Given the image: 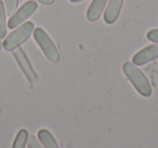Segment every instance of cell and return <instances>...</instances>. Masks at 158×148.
<instances>
[{
  "label": "cell",
  "mask_w": 158,
  "mask_h": 148,
  "mask_svg": "<svg viewBox=\"0 0 158 148\" xmlns=\"http://www.w3.org/2000/svg\"><path fill=\"white\" fill-rule=\"evenodd\" d=\"M123 72L127 76L135 90L144 97H148L152 94V85L144 74L131 62H126L123 64Z\"/></svg>",
  "instance_id": "1"
},
{
  "label": "cell",
  "mask_w": 158,
  "mask_h": 148,
  "mask_svg": "<svg viewBox=\"0 0 158 148\" xmlns=\"http://www.w3.org/2000/svg\"><path fill=\"white\" fill-rule=\"evenodd\" d=\"M34 31V23L25 22L15 27L13 31L3 41V49L6 51H14L20 48L27 39L31 36Z\"/></svg>",
  "instance_id": "2"
},
{
  "label": "cell",
  "mask_w": 158,
  "mask_h": 148,
  "mask_svg": "<svg viewBox=\"0 0 158 148\" xmlns=\"http://www.w3.org/2000/svg\"><path fill=\"white\" fill-rule=\"evenodd\" d=\"M33 34H34V38H35L36 42H37L38 46L40 47V49L42 50L44 54L47 56V59H48L49 61L53 62V63L59 62L60 61L59 51H57L54 42L51 40V38L49 37L48 34L42 28H40V27L34 29Z\"/></svg>",
  "instance_id": "3"
},
{
  "label": "cell",
  "mask_w": 158,
  "mask_h": 148,
  "mask_svg": "<svg viewBox=\"0 0 158 148\" xmlns=\"http://www.w3.org/2000/svg\"><path fill=\"white\" fill-rule=\"evenodd\" d=\"M37 8V2L34 1V0H29V1H26L25 3H23L20 7V9L16 10L13 15L10 16V20L8 21L7 24L8 28L14 29L19 25H21L24 21H26L29 16H31L35 13Z\"/></svg>",
  "instance_id": "4"
},
{
  "label": "cell",
  "mask_w": 158,
  "mask_h": 148,
  "mask_svg": "<svg viewBox=\"0 0 158 148\" xmlns=\"http://www.w3.org/2000/svg\"><path fill=\"white\" fill-rule=\"evenodd\" d=\"M155 59H158V44H151L134 54L132 63L136 66H143Z\"/></svg>",
  "instance_id": "5"
},
{
  "label": "cell",
  "mask_w": 158,
  "mask_h": 148,
  "mask_svg": "<svg viewBox=\"0 0 158 148\" xmlns=\"http://www.w3.org/2000/svg\"><path fill=\"white\" fill-rule=\"evenodd\" d=\"M13 56L15 57V60L18 61L19 65H20L21 69L23 70V72L25 74V76L27 77V79L29 80L31 83H34L37 81V75H36L35 70L33 69L31 63H29L28 59H27L26 54L23 51V49L18 48L14 50Z\"/></svg>",
  "instance_id": "6"
},
{
  "label": "cell",
  "mask_w": 158,
  "mask_h": 148,
  "mask_svg": "<svg viewBox=\"0 0 158 148\" xmlns=\"http://www.w3.org/2000/svg\"><path fill=\"white\" fill-rule=\"evenodd\" d=\"M125 0H108L107 7L104 13V21L107 24H114L120 15Z\"/></svg>",
  "instance_id": "7"
},
{
  "label": "cell",
  "mask_w": 158,
  "mask_h": 148,
  "mask_svg": "<svg viewBox=\"0 0 158 148\" xmlns=\"http://www.w3.org/2000/svg\"><path fill=\"white\" fill-rule=\"evenodd\" d=\"M107 5V0H92L88 10H87V18L90 22H95L102 15L104 9Z\"/></svg>",
  "instance_id": "8"
},
{
  "label": "cell",
  "mask_w": 158,
  "mask_h": 148,
  "mask_svg": "<svg viewBox=\"0 0 158 148\" xmlns=\"http://www.w3.org/2000/svg\"><path fill=\"white\" fill-rule=\"evenodd\" d=\"M38 139L44 146V148H60L51 132L46 129H41L38 131Z\"/></svg>",
  "instance_id": "9"
},
{
  "label": "cell",
  "mask_w": 158,
  "mask_h": 148,
  "mask_svg": "<svg viewBox=\"0 0 158 148\" xmlns=\"http://www.w3.org/2000/svg\"><path fill=\"white\" fill-rule=\"evenodd\" d=\"M27 139H28V132L26 130H20L19 133L16 134V137L13 142V145L11 148H25L27 144Z\"/></svg>",
  "instance_id": "10"
},
{
  "label": "cell",
  "mask_w": 158,
  "mask_h": 148,
  "mask_svg": "<svg viewBox=\"0 0 158 148\" xmlns=\"http://www.w3.org/2000/svg\"><path fill=\"white\" fill-rule=\"evenodd\" d=\"M7 21H6V8L3 1L0 0V39H3L7 35Z\"/></svg>",
  "instance_id": "11"
},
{
  "label": "cell",
  "mask_w": 158,
  "mask_h": 148,
  "mask_svg": "<svg viewBox=\"0 0 158 148\" xmlns=\"http://www.w3.org/2000/svg\"><path fill=\"white\" fill-rule=\"evenodd\" d=\"M5 8L8 15H13L19 7V0H5Z\"/></svg>",
  "instance_id": "12"
},
{
  "label": "cell",
  "mask_w": 158,
  "mask_h": 148,
  "mask_svg": "<svg viewBox=\"0 0 158 148\" xmlns=\"http://www.w3.org/2000/svg\"><path fill=\"white\" fill-rule=\"evenodd\" d=\"M27 146L28 148H42L40 143L38 142L37 137L34 135H28V139H27Z\"/></svg>",
  "instance_id": "13"
},
{
  "label": "cell",
  "mask_w": 158,
  "mask_h": 148,
  "mask_svg": "<svg viewBox=\"0 0 158 148\" xmlns=\"http://www.w3.org/2000/svg\"><path fill=\"white\" fill-rule=\"evenodd\" d=\"M146 37H147V39H148L149 41L157 42V43H158V28L152 29V31H147Z\"/></svg>",
  "instance_id": "14"
},
{
  "label": "cell",
  "mask_w": 158,
  "mask_h": 148,
  "mask_svg": "<svg viewBox=\"0 0 158 148\" xmlns=\"http://www.w3.org/2000/svg\"><path fill=\"white\" fill-rule=\"evenodd\" d=\"M34 1H38V2L42 3V5H46V6H50L54 3L55 0H34Z\"/></svg>",
  "instance_id": "15"
},
{
  "label": "cell",
  "mask_w": 158,
  "mask_h": 148,
  "mask_svg": "<svg viewBox=\"0 0 158 148\" xmlns=\"http://www.w3.org/2000/svg\"><path fill=\"white\" fill-rule=\"evenodd\" d=\"M70 2H80V1H82V0H69Z\"/></svg>",
  "instance_id": "16"
},
{
  "label": "cell",
  "mask_w": 158,
  "mask_h": 148,
  "mask_svg": "<svg viewBox=\"0 0 158 148\" xmlns=\"http://www.w3.org/2000/svg\"><path fill=\"white\" fill-rule=\"evenodd\" d=\"M0 49H1V41H0Z\"/></svg>",
  "instance_id": "17"
}]
</instances>
